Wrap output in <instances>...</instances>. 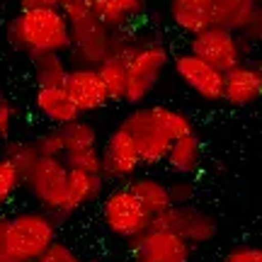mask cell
Here are the masks:
<instances>
[{
	"instance_id": "obj_1",
	"label": "cell",
	"mask_w": 262,
	"mask_h": 262,
	"mask_svg": "<svg viewBox=\"0 0 262 262\" xmlns=\"http://www.w3.org/2000/svg\"><path fill=\"white\" fill-rule=\"evenodd\" d=\"M122 126L129 131L139 146L143 165H160L165 163L172 141L187 136L194 131L192 119L180 110L165 104H139L122 119Z\"/></svg>"
},
{
	"instance_id": "obj_2",
	"label": "cell",
	"mask_w": 262,
	"mask_h": 262,
	"mask_svg": "<svg viewBox=\"0 0 262 262\" xmlns=\"http://www.w3.org/2000/svg\"><path fill=\"white\" fill-rule=\"evenodd\" d=\"M8 41L29 56L34 54H68L71 22L63 8H29L19 10L5 27Z\"/></svg>"
},
{
	"instance_id": "obj_3",
	"label": "cell",
	"mask_w": 262,
	"mask_h": 262,
	"mask_svg": "<svg viewBox=\"0 0 262 262\" xmlns=\"http://www.w3.org/2000/svg\"><path fill=\"white\" fill-rule=\"evenodd\" d=\"M63 12L71 22V49L68 54L73 66H97L112 54V34L102 19L93 12L90 3L83 0H66Z\"/></svg>"
},
{
	"instance_id": "obj_4",
	"label": "cell",
	"mask_w": 262,
	"mask_h": 262,
	"mask_svg": "<svg viewBox=\"0 0 262 262\" xmlns=\"http://www.w3.org/2000/svg\"><path fill=\"white\" fill-rule=\"evenodd\" d=\"M58 241V219L47 209H25L10 216L8 248L12 262H37Z\"/></svg>"
},
{
	"instance_id": "obj_5",
	"label": "cell",
	"mask_w": 262,
	"mask_h": 262,
	"mask_svg": "<svg viewBox=\"0 0 262 262\" xmlns=\"http://www.w3.org/2000/svg\"><path fill=\"white\" fill-rule=\"evenodd\" d=\"M172 63L170 51L163 47L158 39H143L141 37L139 47L134 49L131 58L126 61L129 66V80H126V95H124V104L139 107L150 97L160 83V78L165 75L168 66Z\"/></svg>"
},
{
	"instance_id": "obj_6",
	"label": "cell",
	"mask_w": 262,
	"mask_h": 262,
	"mask_svg": "<svg viewBox=\"0 0 262 262\" xmlns=\"http://www.w3.org/2000/svg\"><path fill=\"white\" fill-rule=\"evenodd\" d=\"M100 216H102L104 228L119 238L124 243L134 241L136 235L148 231L153 226V216L146 211V206L141 204L136 194L124 182L119 187L107 189L100 199Z\"/></svg>"
},
{
	"instance_id": "obj_7",
	"label": "cell",
	"mask_w": 262,
	"mask_h": 262,
	"mask_svg": "<svg viewBox=\"0 0 262 262\" xmlns=\"http://www.w3.org/2000/svg\"><path fill=\"white\" fill-rule=\"evenodd\" d=\"M25 189L39 204L58 219V224L68 219L66 216V199H68V168L63 158H39L25 178Z\"/></svg>"
},
{
	"instance_id": "obj_8",
	"label": "cell",
	"mask_w": 262,
	"mask_h": 262,
	"mask_svg": "<svg viewBox=\"0 0 262 262\" xmlns=\"http://www.w3.org/2000/svg\"><path fill=\"white\" fill-rule=\"evenodd\" d=\"M248 49H250V44L243 39L241 32L216 27V25L189 37V51L224 73H228L238 63H243Z\"/></svg>"
},
{
	"instance_id": "obj_9",
	"label": "cell",
	"mask_w": 262,
	"mask_h": 262,
	"mask_svg": "<svg viewBox=\"0 0 262 262\" xmlns=\"http://www.w3.org/2000/svg\"><path fill=\"white\" fill-rule=\"evenodd\" d=\"M153 226L172 231L182 241H187L192 248L209 245L219 235L216 219L194 204H172L163 214L153 216Z\"/></svg>"
},
{
	"instance_id": "obj_10",
	"label": "cell",
	"mask_w": 262,
	"mask_h": 262,
	"mask_svg": "<svg viewBox=\"0 0 262 262\" xmlns=\"http://www.w3.org/2000/svg\"><path fill=\"white\" fill-rule=\"evenodd\" d=\"M126 250L131 262H189L194 248L172 231L150 226L126 243Z\"/></svg>"
},
{
	"instance_id": "obj_11",
	"label": "cell",
	"mask_w": 262,
	"mask_h": 262,
	"mask_svg": "<svg viewBox=\"0 0 262 262\" xmlns=\"http://www.w3.org/2000/svg\"><path fill=\"white\" fill-rule=\"evenodd\" d=\"M172 71L178 73V78L187 85L194 95H199L206 102H221L224 100V83L226 73L214 68L211 63H206L204 58H199L192 51H178L172 56Z\"/></svg>"
},
{
	"instance_id": "obj_12",
	"label": "cell",
	"mask_w": 262,
	"mask_h": 262,
	"mask_svg": "<svg viewBox=\"0 0 262 262\" xmlns=\"http://www.w3.org/2000/svg\"><path fill=\"white\" fill-rule=\"evenodd\" d=\"M141 165V153L139 146L129 131L122 124L107 134L102 143V175L114 182H129L131 178L139 175Z\"/></svg>"
},
{
	"instance_id": "obj_13",
	"label": "cell",
	"mask_w": 262,
	"mask_h": 262,
	"mask_svg": "<svg viewBox=\"0 0 262 262\" xmlns=\"http://www.w3.org/2000/svg\"><path fill=\"white\" fill-rule=\"evenodd\" d=\"M66 93L71 95V100L75 102V107L80 110V114L97 112L110 104V95L104 88L100 71L95 66H73L68 71L66 78Z\"/></svg>"
},
{
	"instance_id": "obj_14",
	"label": "cell",
	"mask_w": 262,
	"mask_h": 262,
	"mask_svg": "<svg viewBox=\"0 0 262 262\" xmlns=\"http://www.w3.org/2000/svg\"><path fill=\"white\" fill-rule=\"evenodd\" d=\"M262 97V63L243 61L226 73L224 102L231 107H248Z\"/></svg>"
},
{
	"instance_id": "obj_15",
	"label": "cell",
	"mask_w": 262,
	"mask_h": 262,
	"mask_svg": "<svg viewBox=\"0 0 262 262\" xmlns=\"http://www.w3.org/2000/svg\"><path fill=\"white\" fill-rule=\"evenodd\" d=\"M32 104H34V112L51 126H66L75 122L78 117H83L71 100V95L66 93V88H37Z\"/></svg>"
},
{
	"instance_id": "obj_16",
	"label": "cell",
	"mask_w": 262,
	"mask_h": 262,
	"mask_svg": "<svg viewBox=\"0 0 262 262\" xmlns=\"http://www.w3.org/2000/svg\"><path fill=\"white\" fill-rule=\"evenodd\" d=\"M168 17L175 29L194 37L214 25L211 0H168Z\"/></svg>"
},
{
	"instance_id": "obj_17",
	"label": "cell",
	"mask_w": 262,
	"mask_h": 262,
	"mask_svg": "<svg viewBox=\"0 0 262 262\" xmlns=\"http://www.w3.org/2000/svg\"><path fill=\"white\" fill-rule=\"evenodd\" d=\"M102 172H85V170H68V199H66V216H73L83 206L100 202L104 194Z\"/></svg>"
},
{
	"instance_id": "obj_18",
	"label": "cell",
	"mask_w": 262,
	"mask_h": 262,
	"mask_svg": "<svg viewBox=\"0 0 262 262\" xmlns=\"http://www.w3.org/2000/svg\"><path fill=\"white\" fill-rule=\"evenodd\" d=\"M129 189L136 194L141 204L146 206V211L150 216H158L163 214L165 209L172 206V199H170V187L168 182H163L158 178H150V175H136L131 178L129 182Z\"/></svg>"
},
{
	"instance_id": "obj_19",
	"label": "cell",
	"mask_w": 262,
	"mask_h": 262,
	"mask_svg": "<svg viewBox=\"0 0 262 262\" xmlns=\"http://www.w3.org/2000/svg\"><path fill=\"white\" fill-rule=\"evenodd\" d=\"M165 163L175 175H194L202 165V141L194 131L172 141Z\"/></svg>"
},
{
	"instance_id": "obj_20",
	"label": "cell",
	"mask_w": 262,
	"mask_h": 262,
	"mask_svg": "<svg viewBox=\"0 0 262 262\" xmlns=\"http://www.w3.org/2000/svg\"><path fill=\"white\" fill-rule=\"evenodd\" d=\"M146 8V0H95L93 12L110 29H126Z\"/></svg>"
},
{
	"instance_id": "obj_21",
	"label": "cell",
	"mask_w": 262,
	"mask_h": 262,
	"mask_svg": "<svg viewBox=\"0 0 262 262\" xmlns=\"http://www.w3.org/2000/svg\"><path fill=\"white\" fill-rule=\"evenodd\" d=\"M32 58V78L37 88H63L71 63L66 54H34Z\"/></svg>"
},
{
	"instance_id": "obj_22",
	"label": "cell",
	"mask_w": 262,
	"mask_h": 262,
	"mask_svg": "<svg viewBox=\"0 0 262 262\" xmlns=\"http://www.w3.org/2000/svg\"><path fill=\"white\" fill-rule=\"evenodd\" d=\"M257 5H260L257 0H211L214 25L233 29V32H243L245 22L250 19Z\"/></svg>"
},
{
	"instance_id": "obj_23",
	"label": "cell",
	"mask_w": 262,
	"mask_h": 262,
	"mask_svg": "<svg viewBox=\"0 0 262 262\" xmlns=\"http://www.w3.org/2000/svg\"><path fill=\"white\" fill-rule=\"evenodd\" d=\"M97 71H100V78H102L104 88H107L110 102H124L126 80H129V66H126V58L110 54L102 63L97 66Z\"/></svg>"
},
{
	"instance_id": "obj_24",
	"label": "cell",
	"mask_w": 262,
	"mask_h": 262,
	"mask_svg": "<svg viewBox=\"0 0 262 262\" xmlns=\"http://www.w3.org/2000/svg\"><path fill=\"white\" fill-rule=\"evenodd\" d=\"M63 134V143H66V153L68 150H83V148H93L100 141V134L95 129L93 122H88L85 117H78L75 122L61 126Z\"/></svg>"
},
{
	"instance_id": "obj_25",
	"label": "cell",
	"mask_w": 262,
	"mask_h": 262,
	"mask_svg": "<svg viewBox=\"0 0 262 262\" xmlns=\"http://www.w3.org/2000/svg\"><path fill=\"white\" fill-rule=\"evenodd\" d=\"M3 156H5V158L22 172V178H27L29 172H32V168L37 165V160L41 158L37 146H34V141H22V139H8L5 141Z\"/></svg>"
},
{
	"instance_id": "obj_26",
	"label": "cell",
	"mask_w": 262,
	"mask_h": 262,
	"mask_svg": "<svg viewBox=\"0 0 262 262\" xmlns=\"http://www.w3.org/2000/svg\"><path fill=\"white\" fill-rule=\"evenodd\" d=\"M63 163L68 170H85V172H102V150L93 148L68 150L63 156Z\"/></svg>"
},
{
	"instance_id": "obj_27",
	"label": "cell",
	"mask_w": 262,
	"mask_h": 262,
	"mask_svg": "<svg viewBox=\"0 0 262 262\" xmlns=\"http://www.w3.org/2000/svg\"><path fill=\"white\" fill-rule=\"evenodd\" d=\"M25 187V178L5 156H0V202H10Z\"/></svg>"
},
{
	"instance_id": "obj_28",
	"label": "cell",
	"mask_w": 262,
	"mask_h": 262,
	"mask_svg": "<svg viewBox=\"0 0 262 262\" xmlns=\"http://www.w3.org/2000/svg\"><path fill=\"white\" fill-rule=\"evenodd\" d=\"M34 146H37L41 158H63L66 156V143H63L61 126H51V129L41 131L37 139H34Z\"/></svg>"
},
{
	"instance_id": "obj_29",
	"label": "cell",
	"mask_w": 262,
	"mask_h": 262,
	"mask_svg": "<svg viewBox=\"0 0 262 262\" xmlns=\"http://www.w3.org/2000/svg\"><path fill=\"white\" fill-rule=\"evenodd\" d=\"M170 187V199L172 204H192L196 196V182L192 175H178V178L168 182Z\"/></svg>"
},
{
	"instance_id": "obj_30",
	"label": "cell",
	"mask_w": 262,
	"mask_h": 262,
	"mask_svg": "<svg viewBox=\"0 0 262 262\" xmlns=\"http://www.w3.org/2000/svg\"><path fill=\"white\" fill-rule=\"evenodd\" d=\"M37 262H85L80 255L75 253L71 245H66V243H61V241H56V243L49 248L47 253L41 255Z\"/></svg>"
},
{
	"instance_id": "obj_31",
	"label": "cell",
	"mask_w": 262,
	"mask_h": 262,
	"mask_svg": "<svg viewBox=\"0 0 262 262\" xmlns=\"http://www.w3.org/2000/svg\"><path fill=\"white\" fill-rule=\"evenodd\" d=\"M241 34H243V39L250 47H260L262 44V5L255 8V12L250 15V19L245 22V27Z\"/></svg>"
},
{
	"instance_id": "obj_32",
	"label": "cell",
	"mask_w": 262,
	"mask_h": 262,
	"mask_svg": "<svg viewBox=\"0 0 262 262\" xmlns=\"http://www.w3.org/2000/svg\"><path fill=\"white\" fill-rule=\"evenodd\" d=\"M15 119H17V110L15 104L0 97V141H8L12 129H15Z\"/></svg>"
},
{
	"instance_id": "obj_33",
	"label": "cell",
	"mask_w": 262,
	"mask_h": 262,
	"mask_svg": "<svg viewBox=\"0 0 262 262\" xmlns=\"http://www.w3.org/2000/svg\"><path fill=\"white\" fill-rule=\"evenodd\" d=\"M224 262H262V248L257 245H238L226 253Z\"/></svg>"
},
{
	"instance_id": "obj_34",
	"label": "cell",
	"mask_w": 262,
	"mask_h": 262,
	"mask_svg": "<svg viewBox=\"0 0 262 262\" xmlns=\"http://www.w3.org/2000/svg\"><path fill=\"white\" fill-rule=\"evenodd\" d=\"M8 221H10V216H0V262H12L8 248H5V238H8Z\"/></svg>"
},
{
	"instance_id": "obj_35",
	"label": "cell",
	"mask_w": 262,
	"mask_h": 262,
	"mask_svg": "<svg viewBox=\"0 0 262 262\" xmlns=\"http://www.w3.org/2000/svg\"><path fill=\"white\" fill-rule=\"evenodd\" d=\"M19 3V10H29V8H44V5H49V8H63L66 0H17Z\"/></svg>"
},
{
	"instance_id": "obj_36",
	"label": "cell",
	"mask_w": 262,
	"mask_h": 262,
	"mask_svg": "<svg viewBox=\"0 0 262 262\" xmlns=\"http://www.w3.org/2000/svg\"><path fill=\"white\" fill-rule=\"evenodd\" d=\"M257 49H260V63H262V44H260V47H257Z\"/></svg>"
},
{
	"instance_id": "obj_37",
	"label": "cell",
	"mask_w": 262,
	"mask_h": 262,
	"mask_svg": "<svg viewBox=\"0 0 262 262\" xmlns=\"http://www.w3.org/2000/svg\"><path fill=\"white\" fill-rule=\"evenodd\" d=\"M83 3H90V5H93V3H95V0H83Z\"/></svg>"
},
{
	"instance_id": "obj_38",
	"label": "cell",
	"mask_w": 262,
	"mask_h": 262,
	"mask_svg": "<svg viewBox=\"0 0 262 262\" xmlns=\"http://www.w3.org/2000/svg\"><path fill=\"white\" fill-rule=\"evenodd\" d=\"M85 262H102V260H85Z\"/></svg>"
},
{
	"instance_id": "obj_39",
	"label": "cell",
	"mask_w": 262,
	"mask_h": 262,
	"mask_svg": "<svg viewBox=\"0 0 262 262\" xmlns=\"http://www.w3.org/2000/svg\"><path fill=\"white\" fill-rule=\"evenodd\" d=\"M3 206H5V202H0V209H3Z\"/></svg>"
},
{
	"instance_id": "obj_40",
	"label": "cell",
	"mask_w": 262,
	"mask_h": 262,
	"mask_svg": "<svg viewBox=\"0 0 262 262\" xmlns=\"http://www.w3.org/2000/svg\"><path fill=\"white\" fill-rule=\"evenodd\" d=\"M0 97H3V88H0Z\"/></svg>"
},
{
	"instance_id": "obj_41",
	"label": "cell",
	"mask_w": 262,
	"mask_h": 262,
	"mask_svg": "<svg viewBox=\"0 0 262 262\" xmlns=\"http://www.w3.org/2000/svg\"><path fill=\"white\" fill-rule=\"evenodd\" d=\"M257 3H260V5H262V0H257Z\"/></svg>"
},
{
	"instance_id": "obj_42",
	"label": "cell",
	"mask_w": 262,
	"mask_h": 262,
	"mask_svg": "<svg viewBox=\"0 0 262 262\" xmlns=\"http://www.w3.org/2000/svg\"><path fill=\"white\" fill-rule=\"evenodd\" d=\"M0 3H3V0H0Z\"/></svg>"
}]
</instances>
